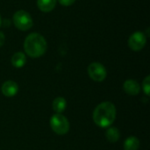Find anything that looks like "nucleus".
<instances>
[{"mask_svg":"<svg viewBox=\"0 0 150 150\" xmlns=\"http://www.w3.org/2000/svg\"><path fill=\"white\" fill-rule=\"evenodd\" d=\"M50 127L56 134L64 135L69 130V122L65 116L55 113L50 118Z\"/></svg>","mask_w":150,"mask_h":150,"instance_id":"7ed1b4c3","label":"nucleus"},{"mask_svg":"<svg viewBox=\"0 0 150 150\" xmlns=\"http://www.w3.org/2000/svg\"><path fill=\"white\" fill-rule=\"evenodd\" d=\"M147 42L146 36L142 32H135L128 39V47L133 51H140L142 50Z\"/></svg>","mask_w":150,"mask_h":150,"instance_id":"423d86ee","label":"nucleus"},{"mask_svg":"<svg viewBox=\"0 0 150 150\" xmlns=\"http://www.w3.org/2000/svg\"><path fill=\"white\" fill-rule=\"evenodd\" d=\"M1 24H2V18H1V16H0V25H1Z\"/></svg>","mask_w":150,"mask_h":150,"instance_id":"f3484780","label":"nucleus"},{"mask_svg":"<svg viewBox=\"0 0 150 150\" xmlns=\"http://www.w3.org/2000/svg\"><path fill=\"white\" fill-rule=\"evenodd\" d=\"M88 74L95 82H103L107 76L105 66L99 62H92L88 67Z\"/></svg>","mask_w":150,"mask_h":150,"instance_id":"39448f33","label":"nucleus"},{"mask_svg":"<svg viewBox=\"0 0 150 150\" xmlns=\"http://www.w3.org/2000/svg\"><path fill=\"white\" fill-rule=\"evenodd\" d=\"M140 147V141L134 136H130L124 142V150H138Z\"/></svg>","mask_w":150,"mask_h":150,"instance_id":"ddd939ff","label":"nucleus"},{"mask_svg":"<svg viewBox=\"0 0 150 150\" xmlns=\"http://www.w3.org/2000/svg\"><path fill=\"white\" fill-rule=\"evenodd\" d=\"M142 88H143V91L145 92V94L147 96H149L150 94V76H146V78L143 80L142 83Z\"/></svg>","mask_w":150,"mask_h":150,"instance_id":"4468645a","label":"nucleus"},{"mask_svg":"<svg viewBox=\"0 0 150 150\" xmlns=\"http://www.w3.org/2000/svg\"><path fill=\"white\" fill-rule=\"evenodd\" d=\"M66 107H67V101L62 97H58L54 98L52 103L53 111L58 114H61L62 112H63L66 110Z\"/></svg>","mask_w":150,"mask_h":150,"instance_id":"1a4fd4ad","label":"nucleus"},{"mask_svg":"<svg viewBox=\"0 0 150 150\" xmlns=\"http://www.w3.org/2000/svg\"><path fill=\"white\" fill-rule=\"evenodd\" d=\"M116 107L111 102H103L99 104L93 112L94 123L102 128H108L116 120Z\"/></svg>","mask_w":150,"mask_h":150,"instance_id":"f257e3e1","label":"nucleus"},{"mask_svg":"<svg viewBox=\"0 0 150 150\" xmlns=\"http://www.w3.org/2000/svg\"><path fill=\"white\" fill-rule=\"evenodd\" d=\"M1 91L3 93V95L5 97H8V98L14 97L18 91V85L14 81H11V80L5 81L2 84Z\"/></svg>","mask_w":150,"mask_h":150,"instance_id":"0eeeda50","label":"nucleus"},{"mask_svg":"<svg viewBox=\"0 0 150 150\" xmlns=\"http://www.w3.org/2000/svg\"><path fill=\"white\" fill-rule=\"evenodd\" d=\"M58 1L63 6H70L76 2V0H58Z\"/></svg>","mask_w":150,"mask_h":150,"instance_id":"2eb2a0df","label":"nucleus"},{"mask_svg":"<svg viewBox=\"0 0 150 150\" xmlns=\"http://www.w3.org/2000/svg\"><path fill=\"white\" fill-rule=\"evenodd\" d=\"M123 89L127 95L137 96L141 92V86L138 82L134 79L127 80L123 84Z\"/></svg>","mask_w":150,"mask_h":150,"instance_id":"6e6552de","label":"nucleus"},{"mask_svg":"<svg viewBox=\"0 0 150 150\" xmlns=\"http://www.w3.org/2000/svg\"><path fill=\"white\" fill-rule=\"evenodd\" d=\"M106 139L111 143H115L120 140V133L117 127H109L105 132Z\"/></svg>","mask_w":150,"mask_h":150,"instance_id":"f8f14e48","label":"nucleus"},{"mask_svg":"<svg viewBox=\"0 0 150 150\" xmlns=\"http://www.w3.org/2000/svg\"><path fill=\"white\" fill-rule=\"evenodd\" d=\"M4 40H5V37H4V33H3V32H0V47L4 45Z\"/></svg>","mask_w":150,"mask_h":150,"instance_id":"dca6fc26","label":"nucleus"},{"mask_svg":"<svg viewBox=\"0 0 150 150\" xmlns=\"http://www.w3.org/2000/svg\"><path fill=\"white\" fill-rule=\"evenodd\" d=\"M47 44L45 38L37 33H30L24 41V49L27 55L32 58L42 56L47 51Z\"/></svg>","mask_w":150,"mask_h":150,"instance_id":"f03ea898","label":"nucleus"},{"mask_svg":"<svg viewBox=\"0 0 150 150\" xmlns=\"http://www.w3.org/2000/svg\"><path fill=\"white\" fill-rule=\"evenodd\" d=\"M13 23L14 25L21 31H27L33 26V18L31 15L24 11H17L13 15Z\"/></svg>","mask_w":150,"mask_h":150,"instance_id":"20e7f679","label":"nucleus"},{"mask_svg":"<svg viewBox=\"0 0 150 150\" xmlns=\"http://www.w3.org/2000/svg\"><path fill=\"white\" fill-rule=\"evenodd\" d=\"M26 62V57L24 53L17 52L11 57V64L17 69H20L25 66Z\"/></svg>","mask_w":150,"mask_h":150,"instance_id":"9b49d317","label":"nucleus"},{"mask_svg":"<svg viewBox=\"0 0 150 150\" xmlns=\"http://www.w3.org/2000/svg\"><path fill=\"white\" fill-rule=\"evenodd\" d=\"M56 2L57 0H37V6L41 11L49 12L54 9Z\"/></svg>","mask_w":150,"mask_h":150,"instance_id":"9d476101","label":"nucleus"}]
</instances>
